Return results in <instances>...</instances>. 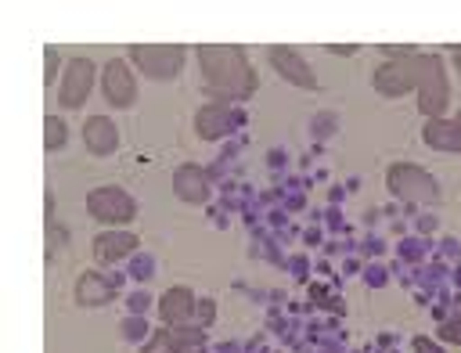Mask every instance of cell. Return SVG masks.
<instances>
[{
	"label": "cell",
	"mask_w": 461,
	"mask_h": 353,
	"mask_svg": "<svg viewBox=\"0 0 461 353\" xmlns=\"http://www.w3.org/2000/svg\"><path fill=\"white\" fill-rule=\"evenodd\" d=\"M205 86L220 97H249L252 94V72L241 54V47H202L198 50Z\"/></svg>",
	"instance_id": "obj_1"
},
{
	"label": "cell",
	"mask_w": 461,
	"mask_h": 353,
	"mask_svg": "<svg viewBox=\"0 0 461 353\" xmlns=\"http://www.w3.org/2000/svg\"><path fill=\"white\" fill-rule=\"evenodd\" d=\"M418 104L429 119H436L443 108H447V76H443V65L436 54H421L418 58Z\"/></svg>",
	"instance_id": "obj_2"
},
{
	"label": "cell",
	"mask_w": 461,
	"mask_h": 353,
	"mask_svg": "<svg viewBox=\"0 0 461 353\" xmlns=\"http://www.w3.org/2000/svg\"><path fill=\"white\" fill-rule=\"evenodd\" d=\"M385 184H389V191H393L396 198H403V202H436V198H439L436 180H432L425 169H418V166H393V169L385 173Z\"/></svg>",
	"instance_id": "obj_3"
},
{
	"label": "cell",
	"mask_w": 461,
	"mask_h": 353,
	"mask_svg": "<svg viewBox=\"0 0 461 353\" xmlns=\"http://www.w3.org/2000/svg\"><path fill=\"white\" fill-rule=\"evenodd\" d=\"M130 58L140 65L144 76H151V79H173L180 72L184 50L180 47H158V43H137V47H130Z\"/></svg>",
	"instance_id": "obj_4"
},
{
	"label": "cell",
	"mask_w": 461,
	"mask_h": 353,
	"mask_svg": "<svg viewBox=\"0 0 461 353\" xmlns=\"http://www.w3.org/2000/svg\"><path fill=\"white\" fill-rule=\"evenodd\" d=\"M418 58L421 54H411V58L382 65L375 72V90L385 94V97H400L403 90H418Z\"/></svg>",
	"instance_id": "obj_5"
},
{
	"label": "cell",
	"mask_w": 461,
	"mask_h": 353,
	"mask_svg": "<svg viewBox=\"0 0 461 353\" xmlns=\"http://www.w3.org/2000/svg\"><path fill=\"white\" fill-rule=\"evenodd\" d=\"M86 209H90L97 220H104V223H126V220H133V213H137L133 198H130L126 191H119V187H97V191H90Z\"/></svg>",
	"instance_id": "obj_6"
},
{
	"label": "cell",
	"mask_w": 461,
	"mask_h": 353,
	"mask_svg": "<svg viewBox=\"0 0 461 353\" xmlns=\"http://www.w3.org/2000/svg\"><path fill=\"white\" fill-rule=\"evenodd\" d=\"M202 339H205L202 328H176L173 324V328H158L151 335V342L144 346V353H191L202 346Z\"/></svg>",
	"instance_id": "obj_7"
},
{
	"label": "cell",
	"mask_w": 461,
	"mask_h": 353,
	"mask_svg": "<svg viewBox=\"0 0 461 353\" xmlns=\"http://www.w3.org/2000/svg\"><path fill=\"white\" fill-rule=\"evenodd\" d=\"M90 86H94V65L86 58H72L68 61V72L61 79V104L65 108H79L83 97L90 94Z\"/></svg>",
	"instance_id": "obj_8"
},
{
	"label": "cell",
	"mask_w": 461,
	"mask_h": 353,
	"mask_svg": "<svg viewBox=\"0 0 461 353\" xmlns=\"http://www.w3.org/2000/svg\"><path fill=\"white\" fill-rule=\"evenodd\" d=\"M104 97H108L115 108H126V104H133V97H137V83H133L130 68H126L119 58L104 65Z\"/></svg>",
	"instance_id": "obj_9"
},
{
	"label": "cell",
	"mask_w": 461,
	"mask_h": 353,
	"mask_svg": "<svg viewBox=\"0 0 461 353\" xmlns=\"http://www.w3.org/2000/svg\"><path fill=\"white\" fill-rule=\"evenodd\" d=\"M270 61H274V68L288 79V83H295V86H317V79H313V72L306 68V61L295 54V50H288V47H274L270 50Z\"/></svg>",
	"instance_id": "obj_10"
},
{
	"label": "cell",
	"mask_w": 461,
	"mask_h": 353,
	"mask_svg": "<svg viewBox=\"0 0 461 353\" xmlns=\"http://www.w3.org/2000/svg\"><path fill=\"white\" fill-rule=\"evenodd\" d=\"M83 140H86V148H90L94 155H108V151H115V144H119V130H115L112 119L94 115V119H86V126H83Z\"/></svg>",
	"instance_id": "obj_11"
},
{
	"label": "cell",
	"mask_w": 461,
	"mask_h": 353,
	"mask_svg": "<svg viewBox=\"0 0 461 353\" xmlns=\"http://www.w3.org/2000/svg\"><path fill=\"white\" fill-rule=\"evenodd\" d=\"M133 249H137V238L130 231H104V234L94 238V256L101 263H115V259L130 256Z\"/></svg>",
	"instance_id": "obj_12"
},
{
	"label": "cell",
	"mask_w": 461,
	"mask_h": 353,
	"mask_svg": "<svg viewBox=\"0 0 461 353\" xmlns=\"http://www.w3.org/2000/svg\"><path fill=\"white\" fill-rule=\"evenodd\" d=\"M173 191L184 198V202H205L209 198V176L198 169V166H180L173 173Z\"/></svg>",
	"instance_id": "obj_13"
},
{
	"label": "cell",
	"mask_w": 461,
	"mask_h": 353,
	"mask_svg": "<svg viewBox=\"0 0 461 353\" xmlns=\"http://www.w3.org/2000/svg\"><path fill=\"white\" fill-rule=\"evenodd\" d=\"M194 126H198V137L212 140V137H223V133L234 130V115H230V108H223V104H205V108L194 115Z\"/></svg>",
	"instance_id": "obj_14"
},
{
	"label": "cell",
	"mask_w": 461,
	"mask_h": 353,
	"mask_svg": "<svg viewBox=\"0 0 461 353\" xmlns=\"http://www.w3.org/2000/svg\"><path fill=\"white\" fill-rule=\"evenodd\" d=\"M425 144L432 148H443V151H461V115L443 122V119H429L425 130H421Z\"/></svg>",
	"instance_id": "obj_15"
},
{
	"label": "cell",
	"mask_w": 461,
	"mask_h": 353,
	"mask_svg": "<svg viewBox=\"0 0 461 353\" xmlns=\"http://www.w3.org/2000/svg\"><path fill=\"white\" fill-rule=\"evenodd\" d=\"M115 295V281H108V277H101V274H83L79 281H76V299L83 303V306H101V303H108Z\"/></svg>",
	"instance_id": "obj_16"
},
{
	"label": "cell",
	"mask_w": 461,
	"mask_h": 353,
	"mask_svg": "<svg viewBox=\"0 0 461 353\" xmlns=\"http://www.w3.org/2000/svg\"><path fill=\"white\" fill-rule=\"evenodd\" d=\"M191 306H194V295L187 288H169L158 299V313H162L166 324H184L191 317Z\"/></svg>",
	"instance_id": "obj_17"
},
{
	"label": "cell",
	"mask_w": 461,
	"mask_h": 353,
	"mask_svg": "<svg viewBox=\"0 0 461 353\" xmlns=\"http://www.w3.org/2000/svg\"><path fill=\"white\" fill-rule=\"evenodd\" d=\"M43 126H47L43 144H47V151H54V148L65 140V122H61V119H54V115H47V119H43Z\"/></svg>",
	"instance_id": "obj_18"
},
{
	"label": "cell",
	"mask_w": 461,
	"mask_h": 353,
	"mask_svg": "<svg viewBox=\"0 0 461 353\" xmlns=\"http://www.w3.org/2000/svg\"><path fill=\"white\" fill-rule=\"evenodd\" d=\"M439 335H443L447 342H461V313H457V317H450V321L439 328Z\"/></svg>",
	"instance_id": "obj_19"
},
{
	"label": "cell",
	"mask_w": 461,
	"mask_h": 353,
	"mask_svg": "<svg viewBox=\"0 0 461 353\" xmlns=\"http://www.w3.org/2000/svg\"><path fill=\"white\" fill-rule=\"evenodd\" d=\"M414 353H443L439 346H432L429 339H414Z\"/></svg>",
	"instance_id": "obj_20"
},
{
	"label": "cell",
	"mask_w": 461,
	"mask_h": 353,
	"mask_svg": "<svg viewBox=\"0 0 461 353\" xmlns=\"http://www.w3.org/2000/svg\"><path fill=\"white\" fill-rule=\"evenodd\" d=\"M43 79H47V83L54 79V47H47V72H43Z\"/></svg>",
	"instance_id": "obj_21"
},
{
	"label": "cell",
	"mask_w": 461,
	"mask_h": 353,
	"mask_svg": "<svg viewBox=\"0 0 461 353\" xmlns=\"http://www.w3.org/2000/svg\"><path fill=\"white\" fill-rule=\"evenodd\" d=\"M130 306H133V310H148V295H144V292L130 295Z\"/></svg>",
	"instance_id": "obj_22"
},
{
	"label": "cell",
	"mask_w": 461,
	"mask_h": 353,
	"mask_svg": "<svg viewBox=\"0 0 461 353\" xmlns=\"http://www.w3.org/2000/svg\"><path fill=\"white\" fill-rule=\"evenodd\" d=\"M198 313H202V328H205V324L212 321V303H202V306H198Z\"/></svg>",
	"instance_id": "obj_23"
},
{
	"label": "cell",
	"mask_w": 461,
	"mask_h": 353,
	"mask_svg": "<svg viewBox=\"0 0 461 353\" xmlns=\"http://www.w3.org/2000/svg\"><path fill=\"white\" fill-rule=\"evenodd\" d=\"M454 58H457V68H461V47H454Z\"/></svg>",
	"instance_id": "obj_24"
}]
</instances>
